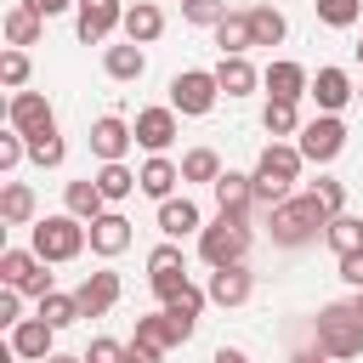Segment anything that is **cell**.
I'll return each mask as SVG.
<instances>
[{"label":"cell","mask_w":363,"mask_h":363,"mask_svg":"<svg viewBox=\"0 0 363 363\" xmlns=\"http://www.w3.org/2000/svg\"><path fill=\"white\" fill-rule=\"evenodd\" d=\"M85 363H125V346L102 335V340H91V352H85Z\"/></svg>","instance_id":"obj_43"},{"label":"cell","mask_w":363,"mask_h":363,"mask_svg":"<svg viewBox=\"0 0 363 363\" xmlns=\"http://www.w3.org/2000/svg\"><path fill=\"white\" fill-rule=\"evenodd\" d=\"M170 267H182V244H159L147 255V272H170Z\"/></svg>","instance_id":"obj_44"},{"label":"cell","mask_w":363,"mask_h":363,"mask_svg":"<svg viewBox=\"0 0 363 363\" xmlns=\"http://www.w3.org/2000/svg\"><path fill=\"white\" fill-rule=\"evenodd\" d=\"M23 6H34L40 17H57V11H68V6H79V0H23Z\"/></svg>","instance_id":"obj_48"},{"label":"cell","mask_w":363,"mask_h":363,"mask_svg":"<svg viewBox=\"0 0 363 363\" xmlns=\"http://www.w3.org/2000/svg\"><path fill=\"white\" fill-rule=\"evenodd\" d=\"M312 96H318V108L323 113H340L357 91H352V79L340 74V68H318V79H312Z\"/></svg>","instance_id":"obj_21"},{"label":"cell","mask_w":363,"mask_h":363,"mask_svg":"<svg viewBox=\"0 0 363 363\" xmlns=\"http://www.w3.org/2000/svg\"><path fill=\"white\" fill-rule=\"evenodd\" d=\"M68 216H79V221H96L102 216V204H108V193L96 187V176H85V182H68Z\"/></svg>","instance_id":"obj_25"},{"label":"cell","mask_w":363,"mask_h":363,"mask_svg":"<svg viewBox=\"0 0 363 363\" xmlns=\"http://www.w3.org/2000/svg\"><path fill=\"white\" fill-rule=\"evenodd\" d=\"M312 193L323 199V210H329V216H346V182H318Z\"/></svg>","instance_id":"obj_41"},{"label":"cell","mask_w":363,"mask_h":363,"mask_svg":"<svg viewBox=\"0 0 363 363\" xmlns=\"http://www.w3.org/2000/svg\"><path fill=\"white\" fill-rule=\"evenodd\" d=\"M250 289H255V278L244 272V261H233V267H210V301H216V306H244Z\"/></svg>","instance_id":"obj_11"},{"label":"cell","mask_w":363,"mask_h":363,"mask_svg":"<svg viewBox=\"0 0 363 363\" xmlns=\"http://www.w3.org/2000/svg\"><path fill=\"white\" fill-rule=\"evenodd\" d=\"M0 85H11V91L28 85V57H23V45H11V51L0 57Z\"/></svg>","instance_id":"obj_38"},{"label":"cell","mask_w":363,"mask_h":363,"mask_svg":"<svg viewBox=\"0 0 363 363\" xmlns=\"http://www.w3.org/2000/svg\"><path fill=\"white\" fill-rule=\"evenodd\" d=\"M6 119H11V130L34 136V130H45V125H51V102H45L40 91H17V96H11V108H6Z\"/></svg>","instance_id":"obj_16"},{"label":"cell","mask_w":363,"mask_h":363,"mask_svg":"<svg viewBox=\"0 0 363 363\" xmlns=\"http://www.w3.org/2000/svg\"><path fill=\"white\" fill-rule=\"evenodd\" d=\"M340 278H346L352 289H363V250H352V255H340Z\"/></svg>","instance_id":"obj_46"},{"label":"cell","mask_w":363,"mask_h":363,"mask_svg":"<svg viewBox=\"0 0 363 363\" xmlns=\"http://www.w3.org/2000/svg\"><path fill=\"white\" fill-rule=\"evenodd\" d=\"M125 244H130V221H125L119 210H102V216L91 221V250H96V255H119Z\"/></svg>","instance_id":"obj_19"},{"label":"cell","mask_w":363,"mask_h":363,"mask_svg":"<svg viewBox=\"0 0 363 363\" xmlns=\"http://www.w3.org/2000/svg\"><path fill=\"white\" fill-rule=\"evenodd\" d=\"M250 28H255V45H278L289 34V23H284L278 6H250Z\"/></svg>","instance_id":"obj_30"},{"label":"cell","mask_w":363,"mask_h":363,"mask_svg":"<svg viewBox=\"0 0 363 363\" xmlns=\"http://www.w3.org/2000/svg\"><path fill=\"white\" fill-rule=\"evenodd\" d=\"M96 187H102V193H108V204H113V199H130L142 182L125 170V159H113V164H102V170H96Z\"/></svg>","instance_id":"obj_32"},{"label":"cell","mask_w":363,"mask_h":363,"mask_svg":"<svg viewBox=\"0 0 363 363\" xmlns=\"http://www.w3.org/2000/svg\"><path fill=\"white\" fill-rule=\"evenodd\" d=\"M329 221H335V216L323 210V199H318V193H289L284 204H272V210H267L272 244H284V250H301V244H312V238H318Z\"/></svg>","instance_id":"obj_1"},{"label":"cell","mask_w":363,"mask_h":363,"mask_svg":"<svg viewBox=\"0 0 363 363\" xmlns=\"http://www.w3.org/2000/svg\"><path fill=\"white\" fill-rule=\"evenodd\" d=\"M40 23H45V17H40L34 6H11V11H6V40H11V45H34V40H40Z\"/></svg>","instance_id":"obj_29"},{"label":"cell","mask_w":363,"mask_h":363,"mask_svg":"<svg viewBox=\"0 0 363 363\" xmlns=\"http://www.w3.org/2000/svg\"><path fill=\"white\" fill-rule=\"evenodd\" d=\"M85 244H91V227L79 216H45V221H34V255H45V261H74Z\"/></svg>","instance_id":"obj_5"},{"label":"cell","mask_w":363,"mask_h":363,"mask_svg":"<svg viewBox=\"0 0 363 363\" xmlns=\"http://www.w3.org/2000/svg\"><path fill=\"white\" fill-rule=\"evenodd\" d=\"M45 363H85V357H62V352H51V357H45Z\"/></svg>","instance_id":"obj_51"},{"label":"cell","mask_w":363,"mask_h":363,"mask_svg":"<svg viewBox=\"0 0 363 363\" xmlns=\"http://www.w3.org/2000/svg\"><path fill=\"white\" fill-rule=\"evenodd\" d=\"M182 17H187V23H210V28H216V23L227 17V0H182Z\"/></svg>","instance_id":"obj_39"},{"label":"cell","mask_w":363,"mask_h":363,"mask_svg":"<svg viewBox=\"0 0 363 363\" xmlns=\"http://www.w3.org/2000/svg\"><path fill=\"white\" fill-rule=\"evenodd\" d=\"M261 85H267V96H278V102H301V96L312 91V79H306L301 62H267Z\"/></svg>","instance_id":"obj_13"},{"label":"cell","mask_w":363,"mask_h":363,"mask_svg":"<svg viewBox=\"0 0 363 363\" xmlns=\"http://www.w3.org/2000/svg\"><path fill=\"white\" fill-rule=\"evenodd\" d=\"M136 182H142V193H147V199H170V187L182 182V164H170L164 153H153V159L136 170Z\"/></svg>","instance_id":"obj_24"},{"label":"cell","mask_w":363,"mask_h":363,"mask_svg":"<svg viewBox=\"0 0 363 363\" xmlns=\"http://www.w3.org/2000/svg\"><path fill=\"white\" fill-rule=\"evenodd\" d=\"M79 40L85 45H96V40H108L113 28H125V6L119 0H79Z\"/></svg>","instance_id":"obj_10"},{"label":"cell","mask_w":363,"mask_h":363,"mask_svg":"<svg viewBox=\"0 0 363 363\" xmlns=\"http://www.w3.org/2000/svg\"><path fill=\"white\" fill-rule=\"evenodd\" d=\"M34 318H45L51 329H68V323L79 318V301H74V295H57V289H51V295H40V312H34Z\"/></svg>","instance_id":"obj_34"},{"label":"cell","mask_w":363,"mask_h":363,"mask_svg":"<svg viewBox=\"0 0 363 363\" xmlns=\"http://www.w3.org/2000/svg\"><path fill=\"white\" fill-rule=\"evenodd\" d=\"M295 147H301L312 164H329V159L346 147V125H340V113H318V119H306Z\"/></svg>","instance_id":"obj_7"},{"label":"cell","mask_w":363,"mask_h":363,"mask_svg":"<svg viewBox=\"0 0 363 363\" xmlns=\"http://www.w3.org/2000/svg\"><path fill=\"white\" fill-rule=\"evenodd\" d=\"M216 363H250V357H244L238 346H221V352H216Z\"/></svg>","instance_id":"obj_49"},{"label":"cell","mask_w":363,"mask_h":363,"mask_svg":"<svg viewBox=\"0 0 363 363\" xmlns=\"http://www.w3.org/2000/svg\"><path fill=\"white\" fill-rule=\"evenodd\" d=\"M357 312H363V289H357Z\"/></svg>","instance_id":"obj_52"},{"label":"cell","mask_w":363,"mask_h":363,"mask_svg":"<svg viewBox=\"0 0 363 363\" xmlns=\"http://www.w3.org/2000/svg\"><path fill=\"white\" fill-rule=\"evenodd\" d=\"M204 301H210V289H199V284H182V289L164 301V312H176V318H199V312H204Z\"/></svg>","instance_id":"obj_36"},{"label":"cell","mask_w":363,"mask_h":363,"mask_svg":"<svg viewBox=\"0 0 363 363\" xmlns=\"http://www.w3.org/2000/svg\"><path fill=\"white\" fill-rule=\"evenodd\" d=\"M357 62H363V45H357Z\"/></svg>","instance_id":"obj_53"},{"label":"cell","mask_w":363,"mask_h":363,"mask_svg":"<svg viewBox=\"0 0 363 363\" xmlns=\"http://www.w3.org/2000/svg\"><path fill=\"white\" fill-rule=\"evenodd\" d=\"M323 238H329V250H335V255L363 250V216H335V221L323 227Z\"/></svg>","instance_id":"obj_28"},{"label":"cell","mask_w":363,"mask_h":363,"mask_svg":"<svg viewBox=\"0 0 363 363\" xmlns=\"http://www.w3.org/2000/svg\"><path fill=\"white\" fill-rule=\"evenodd\" d=\"M199 255H204L210 267H233V261H244V255H250V216L221 210V216L199 233Z\"/></svg>","instance_id":"obj_4"},{"label":"cell","mask_w":363,"mask_h":363,"mask_svg":"<svg viewBox=\"0 0 363 363\" xmlns=\"http://www.w3.org/2000/svg\"><path fill=\"white\" fill-rule=\"evenodd\" d=\"M159 34H164V11H159L153 0L125 6V40H130V45H153Z\"/></svg>","instance_id":"obj_17"},{"label":"cell","mask_w":363,"mask_h":363,"mask_svg":"<svg viewBox=\"0 0 363 363\" xmlns=\"http://www.w3.org/2000/svg\"><path fill=\"white\" fill-rule=\"evenodd\" d=\"M130 142H136V125H125L119 113H102V119L91 125V153H96L102 164L125 159V153H130Z\"/></svg>","instance_id":"obj_8"},{"label":"cell","mask_w":363,"mask_h":363,"mask_svg":"<svg viewBox=\"0 0 363 363\" xmlns=\"http://www.w3.org/2000/svg\"><path fill=\"white\" fill-rule=\"evenodd\" d=\"M0 221H11V227L34 221V187H23V182H6V187H0Z\"/></svg>","instance_id":"obj_27"},{"label":"cell","mask_w":363,"mask_h":363,"mask_svg":"<svg viewBox=\"0 0 363 363\" xmlns=\"http://www.w3.org/2000/svg\"><path fill=\"white\" fill-rule=\"evenodd\" d=\"M216 96H221V85H216V74H204V68H187V74H176L170 79V108L176 113H210L216 108Z\"/></svg>","instance_id":"obj_6"},{"label":"cell","mask_w":363,"mask_h":363,"mask_svg":"<svg viewBox=\"0 0 363 363\" xmlns=\"http://www.w3.org/2000/svg\"><path fill=\"white\" fill-rule=\"evenodd\" d=\"M159 233H164V238L204 233V227H199V204H193V199H159Z\"/></svg>","instance_id":"obj_18"},{"label":"cell","mask_w":363,"mask_h":363,"mask_svg":"<svg viewBox=\"0 0 363 363\" xmlns=\"http://www.w3.org/2000/svg\"><path fill=\"white\" fill-rule=\"evenodd\" d=\"M182 182H221V159H216V147H193V153H182Z\"/></svg>","instance_id":"obj_31"},{"label":"cell","mask_w":363,"mask_h":363,"mask_svg":"<svg viewBox=\"0 0 363 363\" xmlns=\"http://www.w3.org/2000/svg\"><path fill=\"white\" fill-rule=\"evenodd\" d=\"M125 363H159V346H147V340H130V346H125Z\"/></svg>","instance_id":"obj_47"},{"label":"cell","mask_w":363,"mask_h":363,"mask_svg":"<svg viewBox=\"0 0 363 363\" xmlns=\"http://www.w3.org/2000/svg\"><path fill=\"white\" fill-rule=\"evenodd\" d=\"M136 340H147V346L170 352V346L193 340V318H176V312H147V318H136Z\"/></svg>","instance_id":"obj_9"},{"label":"cell","mask_w":363,"mask_h":363,"mask_svg":"<svg viewBox=\"0 0 363 363\" xmlns=\"http://www.w3.org/2000/svg\"><path fill=\"white\" fill-rule=\"evenodd\" d=\"M289 363H335V357H323V352H295Z\"/></svg>","instance_id":"obj_50"},{"label":"cell","mask_w":363,"mask_h":363,"mask_svg":"<svg viewBox=\"0 0 363 363\" xmlns=\"http://www.w3.org/2000/svg\"><path fill=\"white\" fill-rule=\"evenodd\" d=\"M102 68H108V79H142L147 57H142V45H108L102 51Z\"/></svg>","instance_id":"obj_26"},{"label":"cell","mask_w":363,"mask_h":363,"mask_svg":"<svg viewBox=\"0 0 363 363\" xmlns=\"http://www.w3.org/2000/svg\"><path fill=\"white\" fill-rule=\"evenodd\" d=\"M357 96H363V91H357Z\"/></svg>","instance_id":"obj_54"},{"label":"cell","mask_w":363,"mask_h":363,"mask_svg":"<svg viewBox=\"0 0 363 363\" xmlns=\"http://www.w3.org/2000/svg\"><path fill=\"white\" fill-rule=\"evenodd\" d=\"M136 142L147 153H164L176 142V108H142L136 113Z\"/></svg>","instance_id":"obj_14"},{"label":"cell","mask_w":363,"mask_h":363,"mask_svg":"<svg viewBox=\"0 0 363 363\" xmlns=\"http://www.w3.org/2000/svg\"><path fill=\"white\" fill-rule=\"evenodd\" d=\"M216 204H221V210H233V216H250V204H255V176L221 170V182H216Z\"/></svg>","instance_id":"obj_22"},{"label":"cell","mask_w":363,"mask_h":363,"mask_svg":"<svg viewBox=\"0 0 363 363\" xmlns=\"http://www.w3.org/2000/svg\"><path fill=\"white\" fill-rule=\"evenodd\" d=\"M51 323L45 318H23V323H11V352L23 357V363H45L51 357Z\"/></svg>","instance_id":"obj_12"},{"label":"cell","mask_w":363,"mask_h":363,"mask_svg":"<svg viewBox=\"0 0 363 363\" xmlns=\"http://www.w3.org/2000/svg\"><path fill=\"white\" fill-rule=\"evenodd\" d=\"M318 17H323L329 28H352V23L363 17V0H318Z\"/></svg>","instance_id":"obj_37"},{"label":"cell","mask_w":363,"mask_h":363,"mask_svg":"<svg viewBox=\"0 0 363 363\" xmlns=\"http://www.w3.org/2000/svg\"><path fill=\"white\" fill-rule=\"evenodd\" d=\"M23 153H28V136H23V130H6V136H0V170H17Z\"/></svg>","instance_id":"obj_40"},{"label":"cell","mask_w":363,"mask_h":363,"mask_svg":"<svg viewBox=\"0 0 363 363\" xmlns=\"http://www.w3.org/2000/svg\"><path fill=\"white\" fill-rule=\"evenodd\" d=\"M216 85H221L227 96H250V91L261 85V74L250 68V57H221V62H216Z\"/></svg>","instance_id":"obj_23"},{"label":"cell","mask_w":363,"mask_h":363,"mask_svg":"<svg viewBox=\"0 0 363 363\" xmlns=\"http://www.w3.org/2000/svg\"><path fill=\"white\" fill-rule=\"evenodd\" d=\"M74 301H79V318H102V312H113V301H119V278H113V272H91V278L74 289Z\"/></svg>","instance_id":"obj_15"},{"label":"cell","mask_w":363,"mask_h":363,"mask_svg":"<svg viewBox=\"0 0 363 363\" xmlns=\"http://www.w3.org/2000/svg\"><path fill=\"white\" fill-rule=\"evenodd\" d=\"M147 284H153V295H159V301H170V295L187 284V272H182V267H170V272H153Z\"/></svg>","instance_id":"obj_42"},{"label":"cell","mask_w":363,"mask_h":363,"mask_svg":"<svg viewBox=\"0 0 363 363\" xmlns=\"http://www.w3.org/2000/svg\"><path fill=\"white\" fill-rule=\"evenodd\" d=\"M261 125H267L272 136H295V130H301V113H295V102H278V96H272L267 113H261Z\"/></svg>","instance_id":"obj_35"},{"label":"cell","mask_w":363,"mask_h":363,"mask_svg":"<svg viewBox=\"0 0 363 363\" xmlns=\"http://www.w3.org/2000/svg\"><path fill=\"white\" fill-rule=\"evenodd\" d=\"M216 45H221V57H244V51L255 45V28H250V11H227V17L216 23Z\"/></svg>","instance_id":"obj_20"},{"label":"cell","mask_w":363,"mask_h":363,"mask_svg":"<svg viewBox=\"0 0 363 363\" xmlns=\"http://www.w3.org/2000/svg\"><path fill=\"white\" fill-rule=\"evenodd\" d=\"M17 295H23V289H11V284L0 289V323H23V301H17Z\"/></svg>","instance_id":"obj_45"},{"label":"cell","mask_w":363,"mask_h":363,"mask_svg":"<svg viewBox=\"0 0 363 363\" xmlns=\"http://www.w3.org/2000/svg\"><path fill=\"white\" fill-rule=\"evenodd\" d=\"M312 329H318V352L335 357V363L363 352V312H357V301H329Z\"/></svg>","instance_id":"obj_2"},{"label":"cell","mask_w":363,"mask_h":363,"mask_svg":"<svg viewBox=\"0 0 363 363\" xmlns=\"http://www.w3.org/2000/svg\"><path fill=\"white\" fill-rule=\"evenodd\" d=\"M62 153H68V147H62L57 125H45V130H34V136H28V159H34V164H45V170H51V164H62Z\"/></svg>","instance_id":"obj_33"},{"label":"cell","mask_w":363,"mask_h":363,"mask_svg":"<svg viewBox=\"0 0 363 363\" xmlns=\"http://www.w3.org/2000/svg\"><path fill=\"white\" fill-rule=\"evenodd\" d=\"M301 164H306L301 147H284V142L261 147V159H255V199H261L267 210L284 204V199H289V182L301 176Z\"/></svg>","instance_id":"obj_3"}]
</instances>
